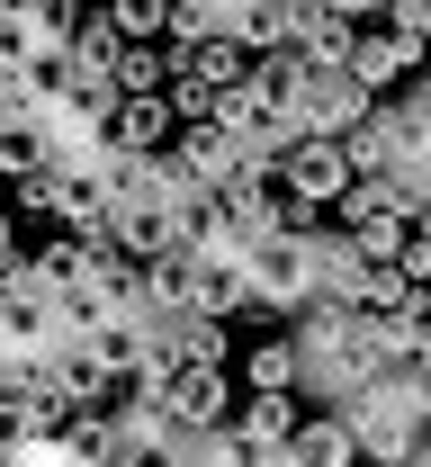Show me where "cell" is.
<instances>
[{"label": "cell", "instance_id": "6da1fadb", "mask_svg": "<svg viewBox=\"0 0 431 467\" xmlns=\"http://www.w3.org/2000/svg\"><path fill=\"white\" fill-rule=\"evenodd\" d=\"M234 261H243L251 315H279V324H288V315L314 296V225L306 234H251Z\"/></svg>", "mask_w": 431, "mask_h": 467}, {"label": "cell", "instance_id": "7a4b0ae2", "mask_svg": "<svg viewBox=\"0 0 431 467\" xmlns=\"http://www.w3.org/2000/svg\"><path fill=\"white\" fill-rule=\"evenodd\" d=\"M323 216H333V234H342L360 261H395V252H405V234L423 225V216H405V207H395V189H386V180H351Z\"/></svg>", "mask_w": 431, "mask_h": 467}, {"label": "cell", "instance_id": "3957f363", "mask_svg": "<svg viewBox=\"0 0 431 467\" xmlns=\"http://www.w3.org/2000/svg\"><path fill=\"white\" fill-rule=\"evenodd\" d=\"M377 99L351 81V72H314V63H297V90H288V117H297V135H351L360 117H369Z\"/></svg>", "mask_w": 431, "mask_h": 467}, {"label": "cell", "instance_id": "277c9868", "mask_svg": "<svg viewBox=\"0 0 431 467\" xmlns=\"http://www.w3.org/2000/svg\"><path fill=\"white\" fill-rule=\"evenodd\" d=\"M99 243H108V252H126V261L180 252V225H171V198H162V189H126V198H108V216H99Z\"/></svg>", "mask_w": 431, "mask_h": 467}, {"label": "cell", "instance_id": "5b68a950", "mask_svg": "<svg viewBox=\"0 0 431 467\" xmlns=\"http://www.w3.org/2000/svg\"><path fill=\"white\" fill-rule=\"evenodd\" d=\"M279 189H288L297 207H314V216H323V207L351 189L342 144H333V135H288V144H279Z\"/></svg>", "mask_w": 431, "mask_h": 467}, {"label": "cell", "instance_id": "8992f818", "mask_svg": "<svg viewBox=\"0 0 431 467\" xmlns=\"http://www.w3.org/2000/svg\"><path fill=\"white\" fill-rule=\"evenodd\" d=\"M414 63H423V36H405V27H386V18H360V36H351L342 72H351L369 99H386V90H395Z\"/></svg>", "mask_w": 431, "mask_h": 467}, {"label": "cell", "instance_id": "52a82bcc", "mask_svg": "<svg viewBox=\"0 0 431 467\" xmlns=\"http://www.w3.org/2000/svg\"><path fill=\"white\" fill-rule=\"evenodd\" d=\"M234 413V368H171L162 378V422L171 431H216Z\"/></svg>", "mask_w": 431, "mask_h": 467}, {"label": "cell", "instance_id": "ba28073f", "mask_svg": "<svg viewBox=\"0 0 431 467\" xmlns=\"http://www.w3.org/2000/svg\"><path fill=\"white\" fill-rule=\"evenodd\" d=\"M189 315H207V324H234V315H251L243 296V261L234 252H189Z\"/></svg>", "mask_w": 431, "mask_h": 467}, {"label": "cell", "instance_id": "9c48e42d", "mask_svg": "<svg viewBox=\"0 0 431 467\" xmlns=\"http://www.w3.org/2000/svg\"><path fill=\"white\" fill-rule=\"evenodd\" d=\"M270 467H360V459H351L342 413L323 405V413H297V422H288V441L270 450Z\"/></svg>", "mask_w": 431, "mask_h": 467}, {"label": "cell", "instance_id": "30bf717a", "mask_svg": "<svg viewBox=\"0 0 431 467\" xmlns=\"http://www.w3.org/2000/svg\"><path fill=\"white\" fill-rule=\"evenodd\" d=\"M153 333H162V350H171V368H225V359H234V333H225V324H207V315H162V324H153Z\"/></svg>", "mask_w": 431, "mask_h": 467}, {"label": "cell", "instance_id": "8fae6325", "mask_svg": "<svg viewBox=\"0 0 431 467\" xmlns=\"http://www.w3.org/2000/svg\"><path fill=\"white\" fill-rule=\"evenodd\" d=\"M99 216H108L99 171H55V207H46V225H55V234H81V243H99Z\"/></svg>", "mask_w": 431, "mask_h": 467}, {"label": "cell", "instance_id": "7c38bea8", "mask_svg": "<svg viewBox=\"0 0 431 467\" xmlns=\"http://www.w3.org/2000/svg\"><path fill=\"white\" fill-rule=\"evenodd\" d=\"M90 252H99V243H81V234H55L46 252H18V270H27V279H36L46 296H63V288H81V270H90Z\"/></svg>", "mask_w": 431, "mask_h": 467}, {"label": "cell", "instance_id": "4fadbf2b", "mask_svg": "<svg viewBox=\"0 0 431 467\" xmlns=\"http://www.w3.org/2000/svg\"><path fill=\"white\" fill-rule=\"evenodd\" d=\"M243 46L234 36H198V46H171V72H189V81H207V90H234L243 81Z\"/></svg>", "mask_w": 431, "mask_h": 467}, {"label": "cell", "instance_id": "5bb4252c", "mask_svg": "<svg viewBox=\"0 0 431 467\" xmlns=\"http://www.w3.org/2000/svg\"><path fill=\"white\" fill-rule=\"evenodd\" d=\"M288 18H297V0H234V27H225V36H234L243 55H279V46H288Z\"/></svg>", "mask_w": 431, "mask_h": 467}, {"label": "cell", "instance_id": "9a60e30c", "mask_svg": "<svg viewBox=\"0 0 431 467\" xmlns=\"http://www.w3.org/2000/svg\"><path fill=\"white\" fill-rule=\"evenodd\" d=\"M162 81H171V46H118V63H108L118 99H162Z\"/></svg>", "mask_w": 431, "mask_h": 467}, {"label": "cell", "instance_id": "2e32d148", "mask_svg": "<svg viewBox=\"0 0 431 467\" xmlns=\"http://www.w3.org/2000/svg\"><path fill=\"white\" fill-rule=\"evenodd\" d=\"M108 467H189V431H171V422H144V431H118Z\"/></svg>", "mask_w": 431, "mask_h": 467}, {"label": "cell", "instance_id": "e0dca14e", "mask_svg": "<svg viewBox=\"0 0 431 467\" xmlns=\"http://www.w3.org/2000/svg\"><path fill=\"white\" fill-rule=\"evenodd\" d=\"M297 413H306V405H297V387H270V396H251V405H243V413H225V422H234V431H251L261 450H279Z\"/></svg>", "mask_w": 431, "mask_h": 467}, {"label": "cell", "instance_id": "ac0fdd59", "mask_svg": "<svg viewBox=\"0 0 431 467\" xmlns=\"http://www.w3.org/2000/svg\"><path fill=\"white\" fill-rule=\"evenodd\" d=\"M189 467H270V450L234 422H216V431H189Z\"/></svg>", "mask_w": 431, "mask_h": 467}, {"label": "cell", "instance_id": "d6986e66", "mask_svg": "<svg viewBox=\"0 0 431 467\" xmlns=\"http://www.w3.org/2000/svg\"><path fill=\"white\" fill-rule=\"evenodd\" d=\"M99 18L118 27V46H162V27H171V0H99Z\"/></svg>", "mask_w": 431, "mask_h": 467}, {"label": "cell", "instance_id": "ffe728a7", "mask_svg": "<svg viewBox=\"0 0 431 467\" xmlns=\"http://www.w3.org/2000/svg\"><path fill=\"white\" fill-rule=\"evenodd\" d=\"M243 387H251V396H270V387H297V350H288V333H270V342L243 359Z\"/></svg>", "mask_w": 431, "mask_h": 467}, {"label": "cell", "instance_id": "44dd1931", "mask_svg": "<svg viewBox=\"0 0 431 467\" xmlns=\"http://www.w3.org/2000/svg\"><path fill=\"white\" fill-rule=\"evenodd\" d=\"M46 162V135H36V117H0V180L36 171Z\"/></svg>", "mask_w": 431, "mask_h": 467}, {"label": "cell", "instance_id": "7402d4cb", "mask_svg": "<svg viewBox=\"0 0 431 467\" xmlns=\"http://www.w3.org/2000/svg\"><path fill=\"white\" fill-rule=\"evenodd\" d=\"M9 261H18V216L0 207V270H9Z\"/></svg>", "mask_w": 431, "mask_h": 467}, {"label": "cell", "instance_id": "603a6c76", "mask_svg": "<svg viewBox=\"0 0 431 467\" xmlns=\"http://www.w3.org/2000/svg\"><path fill=\"white\" fill-rule=\"evenodd\" d=\"M225 9H234V0H225Z\"/></svg>", "mask_w": 431, "mask_h": 467}]
</instances>
